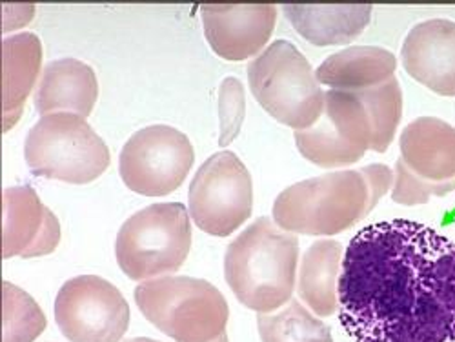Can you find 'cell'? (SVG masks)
<instances>
[{
    "mask_svg": "<svg viewBox=\"0 0 455 342\" xmlns=\"http://www.w3.org/2000/svg\"><path fill=\"white\" fill-rule=\"evenodd\" d=\"M394 184L385 164L324 173L297 182L275 199L274 220L300 235H337L370 215Z\"/></svg>",
    "mask_w": 455,
    "mask_h": 342,
    "instance_id": "7a4b0ae2",
    "label": "cell"
},
{
    "mask_svg": "<svg viewBox=\"0 0 455 342\" xmlns=\"http://www.w3.org/2000/svg\"><path fill=\"white\" fill-rule=\"evenodd\" d=\"M189 215L203 232L232 235L253 208V182L248 168L232 151L212 155L189 184Z\"/></svg>",
    "mask_w": 455,
    "mask_h": 342,
    "instance_id": "30bf717a",
    "label": "cell"
},
{
    "mask_svg": "<svg viewBox=\"0 0 455 342\" xmlns=\"http://www.w3.org/2000/svg\"><path fill=\"white\" fill-rule=\"evenodd\" d=\"M339 241H317L302 255L299 268V295L321 317L339 308V270L343 260Z\"/></svg>",
    "mask_w": 455,
    "mask_h": 342,
    "instance_id": "ffe728a7",
    "label": "cell"
},
{
    "mask_svg": "<svg viewBox=\"0 0 455 342\" xmlns=\"http://www.w3.org/2000/svg\"><path fill=\"white\" fill-rule=\"evenodd\" d=\"M213 342H228V335L226 333H222L217 340H213Z\"/></svg>",
    "mask_w": 455,
    "mask_h": 342,
    "instance_id": "4316f807",
    "label": "cell"
},
{
    "mask_svg": "<svg viewBox=\"0 0 455 342\" xmlns=\"http://www.w3.org/2000/svg\"><path fill=\"white\" fill-rule=\"evenodd\" d=\"M124 342H159V340H154V338H148V337H135V338H128Z\"/></svg>",
    "mask_w": 455,
    "mask_h": 342,
    "instance_id": "484cf974",
    "label": "cell"
},
{
    "mask_svg": "<svg viewBox=\"0 0 455 342\" xmlns=\"http://www.w3.org/2000/svg\"><path fill=\"white\" fill-rule=\"evenodd\" d=\"M194 161V146L184 133L156 124L128 139L121 151L119 173L132 192L164 197L186 180Z\"/></svg>",
    "mask_w": 455,
    "mask_h": 342,
    "instance_id": "8fae6325",
    "label": "cell"
},
{
    "mask_svg": "<svg viewBox=\"0 0 455 342\" xmlns=\"http://www.w3.org/2000/svg\"><path fill=\"white\" fill-rule=\"evenodd\" d=\"M43 64V44L35 33H19L3 41V131H10L31 95Z\"/></svg>",
    "mask_w": 455,
    "mask_h": 342,
    "instance_id": "e0dca14e",
    "label": "cell"
},
{
    "mask_svg": "<svg viewBox=\"0 0 455 342\" xmlns=\"http://www.w3.org/2000/svg\"><path fill=\"white\" fill-rule=\"evenodd\" d=\"M55 321L71 342H119L128 331L130 306L106 279L81 275L59 290Z\"/></svg>",
    "mask_w": 455,
    "mask_h": 342,
    "instance_id": "7c38bea8",
    "label": "cell"
},
{
    "mask_svg": "<svg viewBox=\"0 0 455 342\" xmlns=\"http://www.w3.org/2000/svg\"><path fill=\"white\" fill-rule=\"evenodd\" d=\"M257 326L262 342H333L330 326L295 298L277 314H259Z\"/></svg>",
    "mask_w": 455,
    "mask_h": 342,
    "instance_id": "44dd1931",
    "label": "cell"
},
{
    "mask_svg": "<svg viewBox=\"0 0 455 342\" xmlns=\"http://www.w3.org/2000/svg\"><path fill=\"white\" fill-rule=\"evenodd\" d=\"M297 262V237L260 217L228 246L224 277L246 308L272 314L291 300Z\"/></svg>",
    "mask_w": 455,
    "mask_h": 342,
    "instance_id": "3957f363",
    "label": "cell"
},
{
    "mask_svg": "<svg viewBox=\"0 0 455 342\" xmlns=\"http://www.w3.org/2000/svg\"><path fill=\"white\" fill-rule=\"evenodd\" d=\"M248 83L257 102L281 124L302 131L323 113L324 93L315 73L291 43L275 41L248 64Z\"/></svg>",
    "mask_w": 455,
    "mask_h": 342,
    "instance_id": "5b68a950",
    "label": "cell"
},
{
    "mask_svg": "<svg viewBox=\"0 0 455 342\" xmlns=\"http://www.w3.org/2000/svg\"><path fill=\"white\" fill-rule=\"evenodd\" d=\"M24 157L31 173L68 184H88L109 166V149L93 128L75 113L41 117L26 139Z\"/></svg>",
    "mask_w": 455,
    "mask_h": 342,
    "instance_id": "52a82bcc",
    "label": "cell"
},
{
    "mask_svg": "<svg viewBox=\"0 0 455 342\" xmlns=\"http://www.w3.org/2000/svg\"><path fill=\"white\" fill-rule=\"evenodd\" d=\"M201 19L206 41L226 60H246L257 55L275 28L277 8L260 6H203Z\"/></svg>",
    "mask_w": 455,
    "mask_h": 342,
    "instance_id": "5bb4252c",
    "label": "cell"
},
{
    "mask_svg": "<svg viewBox=\"0 0 455 342\" xmlns=\"http://www.w3.org/2000/svg\"><path fill=\"white\" fill-rule=\"evenodd\" d=\"M401 60L413 81L443 97H455V22L432 19L406 35Z\"/></svg>",
    "mask_w": 455,
    "mask_h": 342,
    "instance_id": "9a60e30c",
    "label": "cell"
},
{
    "mask_svg": "<svg viewBox=\"0 0 455 342\" xmlns=\"http://www.w3.org/2000/svg\"><path fill=\"white\" fill-rule=\"evenodd\" d=\"M392 199L403 206L425 204L455 189V128L435 117L410 123L399 139Z\"/></svg>",
    "mask_w": 455,
    "mask_h": 342,
    "instance_id": "ba28073f",
    "label": "cell"
},
{
    "mask_svg": "<svg viewBox=\"0 0 455 342\" xmlns=\"http://www.w3.org/2000/svg\"><path fill=\"white\" fill-rule=\"evenodd\" d=\"M189 248V211L179 203H163L137 211L121 226L116 255L132 281H149L177 272Z\"/></svg>",
    "mask_w": 455,
    "mask_h": 342,
    "instance_id": "8992f818",
    "label": "cell"
},
{
    "mask_svg": "<svg viewBox=\"0 0 455 342\" xmlns=\"http://www.w3.org/2000/svg\"><path fill=\"white\" fill-rule=\"evenodd\" d=\"M300 155L321 168H345L377 151V135L363 99L357 91L330 90L319 121L295 131Z\"/></svg>",
    "mask_w": 455,
    "mask_h": 342,
    "instance_id": "9c48e42d",
    "label": "cell"
},
{
    "mask_svg": "<svg viewBox=\"0 0 455 342\" xmlns=\"http://www.w3.org/2000/svg\"><path fill=\"white\" fill-rule=\"evenodd\" d=\"M142 315L177 342H213L226 333L230 308L222 293L203 279L159 277L135 288Z\"/></svg>",
    "mask_w": 455,
    "mask_h": 342,
    "instance_id": "277c9868",
    "label": "cell"
},
{
    "mask_svg": "<svg viewBox=\"0 0 455 342\" xmlns=\"http://www.w3.org/2000/svg\"><path fill=\"white\" fill-rule=\"evenodd\" d=\"M99 95V83L92 66L77 59L52 60L41 75L35 93V107L41 115L68 111L90 117Z\"/></svg>",
    "mask_w": 455,
    "mask_h": 342,
    "instance_id": "2e32d148",
    "label": "cell"
},
{
    "mask_svg": "<svg viewBox=\"0 0 455 342\" xmlns=\"http://www.w3.org/2000/svg\"><path fill=\"white\" fill-rule=\"evenodd\" d=\"M246 100L244 88L239 79L228 77L222 81L219 90V121H220V135L219 144L224 147L232 144L244 123Z\"/></svg>",
    "mask_w": 455,
    "mask_h": 342,
    "instance_id": "cb8c5ba5",
    "label": "cell"
},
{
    "mask_svg": "<svg viewBox=\"0 0 455 342\" xmlns=\"http://www.w3.org/2000/svg\"><path fill=\"white\" fill-rule=\"evenodd\" d=\"M283 12L302 39L315 46H340L355 41L371 19V6H299Z\"/></svg>",
    "mask_w": 455,
    "mask_h": 342,
    "instance_id": "d6986e66",
    "label": "cell"
},
{
    "mask_svg": "<svg viewBox=\"0 0 455 342\" xmlns=\"http://www.w3.org/2000/svg\"><path fill=\"white\" fill-rule=\"evenodd\" d=\"M397 60L377 46H354L330 55L315 71L319 84L340 91H363L394 79Z\"/></svg>",
    "mask_w": 455,
    "mask_h": 342,
    "instance_id": "ac0fdd59",
    "label": "cell"
},
{
    "mask_svg": "<svg viewBox=\"0 0 455 342\" xmlns=\"http://www.w3.org/2000/svg\"><path fill=\"white\" fill-rule=\"evenodd\" d=\"M339 321L355 342H455V241L394 219L350 241Z\"/></svg>",
    "mask_w": 455,
    "mask_h": 342,
    "instance_id": "6da1fadb",
    "label": "cell"
},
{
    "mask_svg": "<svg viewBox=\"0 0 455 342\" xmlns=\"http://www.w3.org/2000/svg\"><path fill=\"white\" fill-rule=\"evenodd\" d=\"M28 13H35V8L31 4H4L3 6V33L10 31L13 28H20L28 24L31 17H22Z\"/></svg>",
    "mask_w": 455,
    "mask_h": 342,
    "instance_id": "d4e9b609",
    "label": "cell"
},
{
    "mask_svg": "<svg viewBox=\"0 0 455 342\" xmlns=\"http://www.w3.org/2000/svg\"><path fill=\"white\" fill-rule=\"evenodd\" d=\"M3 257H43L57 250L60 224L29 186L6 187L3 194Z\"/></svg>",
    "mask_w": 455,
    "mask_h": 342,
    "instance_id": "4fadbf2b",
    "label": "cell"
},
{
    "mask_svg": "<svg viewBox=\"0 0 455 342\" xmlns=\"http://www.w3.org/2000/svg\"><path fill=\"white\" fill-rule=\"evenodd\" d=\"M363 99L377 135V154H385L395 137V130L403 117V91L394 77L370 90L357 91Z\"/></svg>",
    "mask_w": 455,
    "mask_h": 342,
    "instance_id": "603a6c76",
    "label": "cell"
},
{
    "mask_svg": "<svg viewBox=\"0 0 455 342\" xmlns=\"http://www.w3.org/2000/svg\"><path fill=\"white\" fill-rule=\"evenodd\" d=\"M44 330L46 317L33 297L3 282V342H33Z\"/></svg>",
    "mask_w": 455,
    "mask_h": 342,
    "instance_id": "7402d4cb",
    "label": "cell"
}]
</instances>
